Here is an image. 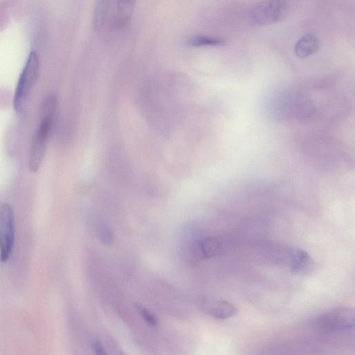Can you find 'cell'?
I'll return each instance as SVG.
<instances>
[{
	"label": "cell",
	"mask_w": 355,
	"mask_h": 355,
	"mask_svg": "<svg viewBox=\"0 0 355 355\" xmlns=\"http://www.w3.org/2000/svg\"><path fill=\"white\" fill-rule=\"evenodd\" d=\"M40 58L35 51L29 53L16 85L13 105L18 114L24 112L28 99L37 82L40 71Z\"/></svg>",
	"instance_id": "cell-1"
},
{
	"label": "cell",
	"mask_w": 355,
	"mask_h": 355,
	"mask_svg": "<svg viewBox=\"0 0 355 355\" xmlns=\"http://www.w3.org/2000/svg\"><path fill=\"white\" fill-rule=\"evenodd\" d=\"M55 112L53 110L42 111L41 121L33 136L28 157V168L33 173L37 171L43 160Z\"/></svg>",
	"instance_id": "cell-2"
},
{
	"label": "cell",
	"mask_w": 355,
	"mask_h": 355,
	"mask_svg": "<svg viewBox=\"0 0 355 355\" xmlns=\"http://www.w3.org/2000/svg\"><path fill=\"white\" fill-rule=\"evenodd\" d=\"M313 322L316 329L324 333L350 331L354 326V312L348 307H336L318 315Z\"/></svg>",
	"instance_id": "cell-3"
},
{
	"label": "cell",
	"mask_w": 355,
	"mask_h": 355,
	"mask_svg": "<svg viewBox=\"0 0 355 355\" xmlns=\"http://www.w3.org/2000/svg\"><path fill=\"white\" fill-rule=\"evenodd\" d=\"M290 0H261L250 12V19L256 26H267L282 21L288 14Z\"/></svg>",
	"instance_id": "cell-4"
},
{
	"label": "cell",
	"mask_w": 355,
	"mask_h": 355,
	"mask_svg": "<svg viewBox=\"0 0 355 355\" xmlns=\"http://www.w3.org/2000/svg\"><path fill=\"white\" fill-rule=\"evenodd\" d=\"M15 240V216L11 206L0 203V260L6 261L12 252Z\"/></svg>",
	"instance_id": "cell-5"
},
{
	"label": "cell",
	"mask_w": 355,
	"mask_h": 355,
	"mask_svg": "<svg viewBox=\"0 0 355 355\" xmlns=\"http://www.w3.org/2000/svg\"><path fill=\"white\" fill-rule=\"evenodd\" d=\"M284 261L288 263L291 271L297 275H307L313 270L315 266L311 256L299 248L287 249Z\"/></svg>",
	"instance_id": "cell-6"
},
{
	"label": "cell",
	"mask_w": 355,
	"mask_h": 355,
	"mask_svg": "<svg viewBox=\"0 0 355 355\" xmlns=\"http://www.w3.org/2000/svg\"><path fill=\"white\" fill-rule=\"evenodd\" d=\"M205 311L218 320H225L237 313L236 307L232 303L223 300L207 301L204 304Z\"/></svg>",
	"instance_id": "cell-7"
},
{
	"label": "cell",
	"mask_w": 355,
	"mask_h": 355,
	"mask_svg": "<svg viewBox=\"0 0 355 355\" xmlns=\"http://www.w3.org/2000/svg\"><path fill=\"white\" fill-rule=\"evenodd\" d=\"M318 37L309 33L302 35L295 44L294 53L298 58H306L315 53L320 48Z\"/></svg>",
	"instance_id": "cell-8"
},
{
	"label": "cell",
	"mask_w": 355,
	"mask_h": 355,
	"mask_svg": "<svg viewBox=\"0 0 355 355\" xmlns=\"http://www.w3.org/2000/svg\"><path fill=\"white\" fill-rule=\"evenodd\" d=\"M136 0H116L115 24L117 28H123L131 20Z\"/></svg>",
	"instance_id": "cell-9"
},
{
	"label": "cell",
	"mask_w": 355,
	"mask_h": 355,
	"mask_svg": "<svg viewBox=\"0 0 355 355\" xmlns=\"http://www.w3.org/2000/svg\"><path fill=\"white\" fill-rule=\"evenodd\" d=\"M111 0H96L93 16L92 25L96 31H101L107 20Z\"/></svg>",
	"instance_id": "cell-10"
},
{
	"label": "cell",
	"mask_w": 355,
	"mask_h": 355,
	"mask_svg": "<svg viewBox=\"0 0 355 355\" xmlns=\"http://www.w3.org/2000/svg\"><path fill=\"white\" fill-rule=\"evenodd\" d=\"M226 41L224 38L202 34L193 35L189 37L187 44L190 47H218L225 45Z\"/></svg>",
	"instance_id": "cell-11"
},
{
	"label": "cell",
	"mask_w": 355,
	"mask_h": 355,
	"mask_svg": "<svg viewBox=\"0 0 355 355\" xmlns=\"http://www.w3.org/2000/svg\"><path fill=\"white\" fill-rule=\"evenodd\" d=\"M198 249L200 259L209 258L220 253L222 245L215 237H205L198 240Z\"/></svg>",
	"instance_id": "cell-12"
},
{
	"label": "cell",
	"mask_w": 355,
	"mask_h": 355,
	"mask_svg": "<svg viewBox=\"0 0 355 355\" xmlns=\"http://www.w3.org/2000/svg\"><path fill=\"white\" fill-rule=\"evenodd\" d=\"M98 234L100 240L105 245H110L112 243L114 239L113 232L108 225L105 223L100 224L98 227Z\"/></svg>",
	"instance_id": "cell-13"
},
{
	"label": "cell",
	"mask_w": 355,
	"mask_h": 355,
	"mask_svg": "<svg viewBox=\"0 0 355 355\" xmlns=\"http://www.w3.org/2000/svg\"><path fill=\"white\" fill-rule=\"evenodd\" d=\"M135 307L139 312V315L143 319L150 325L156 326L158 323V320L156 316L153 314L150 311L146 309L145 307L139 304H135Z\"/></svg>",
	"instance_id": "cell-14"
},
{
	"label": "cell",
	"mask_w": 355,
	"mask_h": 355,
	"mask_svg": "<svg viewBox=\"0 0 355 355\" xmlns=\"http://www.w3.org/2000/svg\"><path fill=\"white\" fill-rule=\"evenodd\" d=\"M90 344H91V347L95 354H98V355L106 354L105 348L103 347V346L102 345V344L98 339H96V338L92 339Z\"/></svg>",
	"instance_id": "cell-15"
}]
</instances>
